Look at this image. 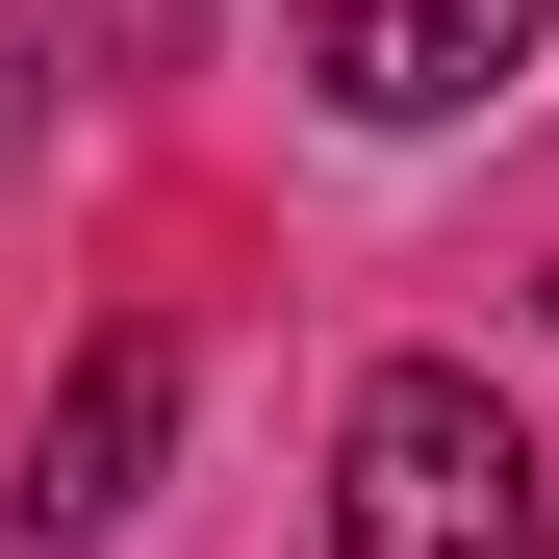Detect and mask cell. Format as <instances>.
Listing matches in <instances>:
<instances>
[{
	"mask_svg": "<svg viewBox=\"0 0 559 559\" xmlns=\"http://www.w3.org/2000/svg\"><path fill=\"white\" fill-rule=\"evenodd\" d=\"M534 76V0H306V103L331 128H457Z\"/></svg>",
	"mask_w": 559,
	"mask_h": 559,
	"instance_id": "cell-2",
	"label": "cell"
},
{
	"mask_svg": "<svg viewBox=\"0 0 559 559\" xmlns=\"http://www.w3.org/2000/svg\"><path fill=\"white\" fill-rule=\"evenodd\" d=\"M534 306H559V280H534Z\"/></svg>",
	"mask_w": 559,
	"mask_h": 559,
	"instance_id": "cell-6",
	"label": "cell"
},
{
	"mask_svg": "<svg viewBox=\"0 0 559 559\" xmlns=\"http://www.w3.org/2000/svg\"><path fill=\"white\" fill-rule=\"evenodd\" d=\"M26 128H51V26H0V178H26Z\"/></svg>",
	"mask_w": 559,
	"mask_h": 559,
	"instance_id": "cell-5",
	"label": "cell"
},
{
	"mask_svg": "<svg viewBox=\"0 0 559 559\" xmlns=\"http://www.w3.org/2000/svg\"><path fill=\"white\" fill-rule=\"evenodd\" d=\"M153 457H178V331H103V356L26 407V484H0V509L76 559V534H128V509H153Z\"/></svg>",
	"mask_w": 559,
	"mask_h": 559,
	"instance_id": "cell-3",
	"label": "cell"
},
{
	"mask_svg": "<svg viewBox=\"0 0 559 559\" xmlns=\"http://www.w3.org/2000/svg\"><path fill=\"white\" fill-rule=\"evenodd\" d=\"M331 559H534V432L484 407V356H382L331 407Z\"/></svg>",
	"mask_w": 559,
	"mask_h": 559,
	"instance_id": "cell-1",
	"label": "cell"
},
{
	"mask_svg": "<svg viewBox=\"0 0 559 559\" xmlns=\"http://www.w3.org/2000/svg\"><path fill=\"white\" fill-rule=\"evenodd\" d=\"M204 51V0H51V76H178Z\"/></svg>",
	"mask_w": 559,
	"mask_h": 559,
	"instance_id": "cell-4",
	"label": "cell"
}]
</instances>
